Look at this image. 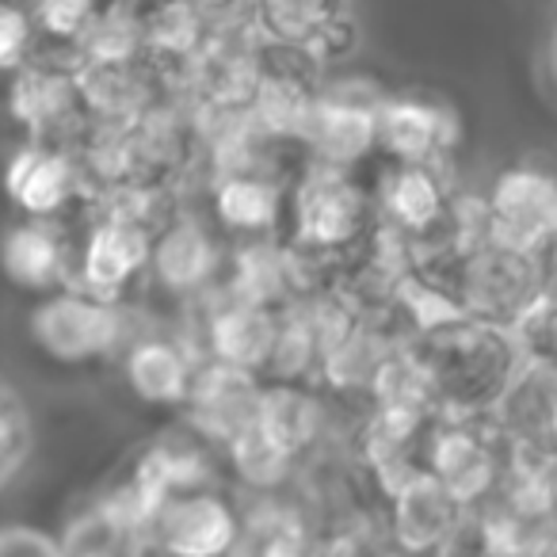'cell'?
Instances as JSON below:
<instances>
[{
	"mask_svg": "<svg viewBox=\"0 0 557 557\" xmlns=\"http://www.w3.org/2000/svg\"><path fill=\"white\" fill-rule=\"evenodd\" d=\"M81 62H141L146 58V16L141 4L111 0L100 4L85 39L73 47Z\"/></svg>",
	"mask_w": 557,
	"mask_h": 557,
	"instance_id": "cell-26",
	"label": "cell"
},
{
	"mask_svg": "<svg viewBox=\"0 0 557 557\" xmlns=\"http://www.w3.org/2000/svg\"><path fill=\"white\" fill-rule=\"evenodd\" d=\"M214 485V443L202 440L191 424L169 432L161 440L146 443L138 455L131 458L123 473L111 481L108 493L126 500L141 519L149 523L157 508L169 496L187 493V488Z\"/></svg>",
	"mask_w": 557,
	"mask_h": 557,
	"instance_id": "cell-7",
	"label": "cell"
},
{
	"mask_svg": "<svg viewBox=\"0 0 557 557\" xmlns=\"http://www.w3.org/2000/svg\"><path fill=\"white\" fill-rule=\"evenodd\" d=\"M233 557H318V546L295 511L263 508L260 516L245 519V534Z\"/></svg>",
	"mask_w": 557,
	"mask_h": 557,
	"instance_id": "cell-27",
	"label": "cell"
},
{
	"mask_svg": "<svg viewBox=\"0 0 557 557\" xmlns=\"http://www.w3.org/2000/svg\"><path fill=\"white\" fill-rule=\"evenodd\" d=\"M0 275L24 295L47 298L73 287V260L54 218H20L0 233Z\"/></svg>",
	"mask_w": 557,
	"mask_h": 557,
	"instance_id": "cell-15",
	"label": "cell"
},
{
	"mask_svg": "<svg viewBox=\"0 0 557 557\" xmlns=\"http://www.w3.org/2000/svg\"><path fill=\"white\" fill-rule=\"evenodd\" d=\"M356 47H359V24H356V16H341L333 27H325V32L318 35V39L310 42V62L313 65H341V62H348L351 54H356Z\"/></svg>",
	"mask_w": 557,
	"mask_h": 557,
	"instance_id": "cell-33",
	"label": "cell"
},
{
	"mask_svg": "<svg viewBox=\"0 0 557 557\" xmlns=\"http://www.w3.org/2000/svg\"><path fill=\"white\" fill-rule=\"evenodd\" d=\"M432 557H508V549H504L493 519L481 508H470Z\"/></svg>",
	"mask_w": 557,
	"mask_h": 557,
	"instance_id": "cell-32",
	"label": "cell"
},
{
	"mask_svg": "<svg viewBox=\"0 0 557 557\" xmlns=\"http://www.w3.org/2000/svg\"><path fill=\"white\" fill-rule=\"evenodd\" d=\"M218 268V245L210 230L195 218H169L157 230L153 252H149V271L169 295H199L210 287Z\"/></svg>",
	"mask_w": 557,
	"mask_h": 557,
	"instance_id": "cell-21",
	"label": "cell"
},
{
	"mask_svg": "<svg viewBox=\"0 0 557 557\" xmlns=\"http://www.w3.org/2000/svg\"><path fill=\"white\" fill-rule=\"evenodd\" d=\"M462 138V119L428 92H389L379 108V153L389 164H447Z\"/></svg>",
	"mask_w": 557,
	"mask_h": 557,
	"instance_id": "cell-10",
	"label": "cell"
},
{
	"mask_svg": "<svg viewBox=\"0 0 557 557\" xmlns=\"http://www.w3.org/2000/svg\"><path fill=\"white\" fill-rule=\"evenodd\" d=\"M263 401V379L225 363H202L187 397V424L214 447H230L240 432L256 424Z\"/></svg>",
	"mask_w": 557,
	"mask_h": 557,
	"instance_id": "cell-14",
	"label": "cell"
},
{
	"mask_svg": "<svg viewBox=\"0 0 557 557\" xmlns=\"http://www.w3.org/2000/svg\"><path fill=\"white\" fill-rule=\"evenodd\" d=\"M386 539L397 557H432L470 508L455 500L435 473H417L386 496Z\"/></svg>",
	"mask_w": 557,
	"mask_h": 557,
	"instance_id": "cell-16",
	"label": "cell"
},
{
	"mask_svg": "<svg viewBox=\"0 0 557 557\" xmlns=\"http://www.w3.org/2000/svg\"><path fill=\"white\" fill-rule=\"evenodd\" d=\"M240 534L245 519L218 485L169 496L149 516V542L161 557H233Z\"/></svg>",
	"mask_w": 557,
	"mask_h": 557,
	"instance_id": "cell-9",
	"label": "cell"
},
{
	"mask_svg": "<svg viewBox=\"0 0 557 557\" xmlns=\"http://www.w3.org/2000/svg\"><path fill=\"white\" fill-rule=\"evenodd\" d=\"M516 344L523 351L527 367L557 374V287L546 283L542 298L516 321Z\"/></svg>",
	"mask_w": 557,
	"mask_h": 557,
	"instance_id": "cell-28",
	"label": "cell"
},
{
	"mask_svg": "<svg viewBox=\"0 0 557 557\" xmlns=\"http://www.w3.org/2000/svg\"><path fill=\"white\" fill-rule=\"evenodd\" d=\"M481 199L488 240L531 256L549 252L557 240V169L539 161L508 164Z\"/></svg>",
	"mask_w": 557,
	"mask_h": 557,
	"instance_id": "cell-6",
	"label": "cell"
},
{
	"mask_svg": "<svg viewBox=\"0 0 557 557\" xmlns=\"http://www.w3.org/2000/svg\"><path fill=\"white\" fill-rule=\"evenodd\" d=\"M386 96V88L371 77H336L321 85L318 111L306 131L313 161L356 169L367 153H379V108Z\"/></svg>",
	"mask_w": 557,
	"mask_h": 557,
	"instance_id": "cell-8",
	"label": "cell"
},
{
	"mask_svg": "<svg viewBox=\"0 0 557 557\" xmlns=\"http://www.w3.org/2000/svg\"><path fill=\"white\" fill-rule=\"evenodd\" d=\"M409 348L424 367L440 417H493L527 367L511 329L466 313L424 325Z\"/></svg>",
	"mask_w": 557,
	"mask_h": 557,
	"instance_id": "cell-1",
	"label": "cell"
},
{
	"mask_svg": "<svg viewBox=\"0 0 557 557\" xmlns=\"http://www.w3.org/2000/svg\"><path fill=\"white\" fill-rule=\"evenodd\" d=\"M0 557H62V539L39 527H0Z\"/></svg>",
	"mask_w": 557,
	"mask_h": 557,
	"instance_id": "cell-34",
	"label": "cell"
},
{
	"mask_svg": "<svg viewBox=\"0 0 557 557\" xmlns=\"http://www.w3.org/2000/svg\"><path fill=\"white\" fill-rule=\"evenodd\" d=\"M199 367L202 363H195L191 348L169 341V336H138L126 344L123 356L131 394L153 409H184Z\"/></svg>",
	"mask_w": 557,
	"mask_h": 557,
	"instance_id": "cell-20",
	"label": "cell"
},
{
	"mask_svg": "<svg viewBox=\"0 0 557 557\" xmlns=\"http://www.w3.org/2000/svg\"><path fill=\"white\" fill-rule=\"evenodd\" d=\"M4 195L24 218H54L65 214L85 195V169L70 146L27 138L4 164Z\"/></svg>",
	"mask_w": 557,
	"mask_h": 557,
	"instance_id": "cell-11",
	"label": "cell"
},
{
	"mask_svg": "<svg viewBox=\"0 0 557 557\" xmlns=\"http://www.w3.org/2000/svg\"><path fill=\"white\" fill-rule=\"evenodd\" d=\"M141 16H146V62L157 73L176 65L191 73L218 24L195 0H149L141 4Z\"/></svg>",
	"mask_w": 557,
	"mask_h": 557,
	"instance_id": "cell-22",
	"label": "cell"
},
{
	"mask_svg": "<svg viewBox=\"0 0 557 557\" xmlns=\"http://www.w3.org/2000/svg\"><path fill=\"white\" fill-rule=\"evenodd\" d=\"M96 12H100V0H35L32 4L35 32L70 50L85 39Z\"/></svg>",
	"mask_w": 557,
	"mask_h": 557,
	"instance_id": "cell-30",
	"label": "cell"
},
{
	"mask_svg": "<svg viewBox=\"0 0 557 557\" xmlns=\"http://www.w3.org/2000/svg\"><path fill=\"white\" fill-rule=\"evenodd\" d=\"M131 4H149V0H131Z\"/></svg>",
	"mask_w": 557,
	"mask_h": 557,
	"instance_id": "cell-39",
	"label": "cell"
},
{
	"mask_svg": "<svg viewBox=\"0 0 557 557\" xmlns=\"http://www.w3.org/2000/svg\"><path fill=\"white\" fill-rule=\"evenodd\" d=\"M542 260H546V283H554L557 287V240L549 245V252L542 256Z\"/></svg>",
	"mask_w": 557,
	"mask_h": 557,
	"instance_id": "cell-37",
	"label": "cell"
},
{
	"mask_svg": "<svg viewBox=\"0 0 557 557\" xmlns=\"http://www.w3.org/2000/svg\"><path fill=\"white\" fill-rule=\"evenodd\" d=\"M283 184L260 164H225L214 184V214L233 233H268L283 214Z\"/></svg>",
	"mask_w": 557,
	"mask_h": 557,
	"instance_id": "cell-23",
	"label": "cell"
},
{
	"mask_svg": "<svg viewBox=\"0 0 557 557\" xmlns=\"http://www.w3.org/2000/svg\"><path fill=\"white\" fill-rule=\"evenodd\" d=\"M27 450H32V417L16 386L0 374V488L16 478V470L27 462Z\"/></svg>",
	"mask_w": 557,
	"mask_h": 557,
	"instance_id": "cell-29",
	"label": "cell"
},
{
	"mask_svg": "<svg viewBox=\"0 0 557 557\" xmlns=\"http://www.w3.org/2000/svg\"><path fill=\"white\" fill-rule=\"evenodd\" d=\"M440 412H420V409H382L367 417L363 432H359V462L374 478L382 493H394L409 478L428 473V450H432V432Z\"/></svg>",
	"mask_w": 557,
	"mask_h": 557,
	"instance_id": "cell-13",
	"label": "cell"
},
{
	"mask_svg": "<svg viewBox=\"0 0 557 557\" xmlns=\"http://www.w3.org/2000/svg\"><path fill=\"white\" fill-rule=\"evenodd\" d=\"M153 81L157 70L141 62H81L77 58V88L85 103L88 123L100 131H119L153 111Z\"/></svg>",
	"mask_w": 557,
	"mask_h": 557,
	"instance_id": "cell-17",
	"label": "cell"
},
{
	"mask_svg": "<svg viewBox=\"0 0 557 557\" xmlns=\"http://www.w3.org/2000/svg\"><path fill=\"white\" fill-rule=\"evenodd\" d=\"M35 20L20 0H0V77H16L35 58Z\"/></svg>",
	"mask_w": 557,
	"mask_h": 557,
	"instance_id": "cell-31",
	"label": "cell"
},
{
	"mask_svg": "<svg viewBox=\"0 0 557 557\" xmlns=\"http://www.w3.org/2000/svg\"><path fill=\"white\" fill-rule=\"evenodd\" d=\"M27 336L50 363L92 367L131 341V325L119 302L88 295L85 287H65L35 302Z\"/></svg>",
	"mask_w": 557,
	"mask_h": 557,
	"instance_id": "cell-4",
	"label": "cell"
},
{
	"mask_svg": "<svg viewBox=\"0 0 557 557\" xmlns=\"http://www.w3.org/2000/svg\"><path fill=\"white\" fill-rule=\"evenodd\" d=\"M256 428L275 443L290 462L306 458L318 447L325 432V409L306 386H287V382H263V401Z\"/></svg>",
	"mask_w": 557,
	"mask_h": 557,
	"instance_id": "cell-24",
	"label": "cell"
},
{
	"mask_svg": "<svg viewBox=\"0 0 557 557\" xmlns=\"http://www.w3.org/2000/svg\"><path fill=\"white\" fill-rule=\"evenodd\" d=\"M428 473H435L462 508H481L504 485L508 440L493 417H440L428 450Z\"/></svg>",
	"mask_w": 557,
	"mask_h": 557,
	"instance_id": "cell-5",
	"label": "cell"
},
{
	"mask_svg": "<svg viewBox=\"0 0 557 557\" xmlns=\"http://www.w3.org/2000/svg\"><path fill=\"white\" fill-rule=\"evenodd\" d=\"M417 278L432 283L447 295L466 318L488 321V325L516 329V321L531 310L546 290V260L519 248L481 240L478 248L455 256L432 268H409Z\"/></svg>",
	"mask_w": 557,
	"mask_h": 557,
	"instance_id": "cell-3",
	"label": "cell"
},
{
	"mask_svg": "<svg viewBox=\"0 0 557 557\" xmlns=\"http://www.w3.org/2000/svg\"><path fill=\"white\" fill-rule=\"evenodd\" d=\"M149 523L103 488L88 508H81L70 519L62 534V557H149Z\"/></svg>",
	"mask_w": 557,
	"mask_h": 557,
	"instance_id": "cell-19",
	"label": "cell"
},
{
	"mask_svg": "<svg viewBox=\"0 0 557 557\" xmlns=\"http://www.w3.org/2000/svg\"><path fill=\"white\" fill-rule=\"evenodd\" d=\"M290 218H295L290 256H295L298 278H306L310 271H325V275L341 278L344 263L382 225L379 202L351 180V169H333L321 161H310L298 176Z\"/></svg>",
	"mask_w": 557,
	"mask_h": 557,
	"instance_id": "cell-2",
	"label": "cell"
},
{
	"mask_svg": "<svg viewBox=\"0 0 557 557\" xmlns=\"http://www.w3.org/2000/svg\"><path fill=\"white\" fill-rule=\"evenodd\" d=\"M9 108H12V119H16L35 141L65 146V134H70L73 126L88 123L85 103H81V88H77V58H70V62L32 58V62L12 77Z\"/></svg>",
	"mask_w": 557,
	"mask_h": 557,
	"instance_id": "cell-12",
	"label": "cell"
},
{
	"mask_svg": "<svg viewBox=\"0 0 557 557\" xmlns=\"http://www.w3.org/2000/svg\"><path fill=\"white\" fill-rule=\"evenodd\" d=\"M554 447H557V417H554Z\"/></svg>",
	"mask_w": 557,
	"mask_h": 557,
	"instance_id": "cell-38",
	"label": "cell"
},
{
	"mask_svg": "<svg viewBox=\"0 0 557 557\" xmlns=\"http://www.w3.org/2000/svg\"><path fill=\"white\" fill-rule=\"evenodd\" d=\"M275 336L278 313L230 290V298L218 302L207 318V359L237 367V371H252L263 379L271 351H275Z\"/></svg>",
	"mask_w": 557,
	"mask_h": 557,
	"instance_id": "cell-18",
	"label": "cell"
},
{
	"mask_svg": "<svg viewBox=\"0 0 557 557\" xmlns=\"http://www.w3.org/2000/svg\"><path fill=\"white\" fill-rule=\"evenodd\" d=\"M202 12H210V16H222V12H233L240 4V0H195Z\"/></svg>",
	"mask_w": 557,
	"mask_h": 557,
	"instance_id": "cell-36",
	"label": "cell"
},
{
	"mask_svg": "<svg viewBox=\"0 0 557 557\" xmlns=\"http://www.w3.org/2000/svg\"><path fill=\"white\" fill-rule=\"evenodd\" d=\"M546 73H549V81H554V88H557V24H554V32H549V39H546Z\"/></svg>",
	"mask_w": 557,
	"mask_h": 557,
	"instance_id": "cell-35",
	"label": "cell"
},
{
	"mask_svg": "<svg viewBox=\"0 0 557 557\" xmlns=\"http://www.w3.org/2000/svg\"><path fill=\"white\" fill-rule=\"evenodd\" d=\"M245 20L268 47L310 50L325 27L348 16V0H245Z\"/></svg>",
	"mask_w": 557,
	"mask_h": 557,
	"instance_id": "cell-25",
	"label": "cell"
}]
</instances>
